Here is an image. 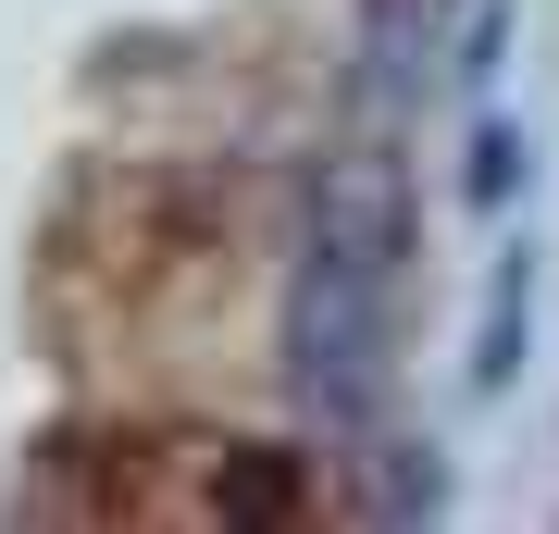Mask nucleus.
<instances>
[{
  "label": "nucleus",
  "instance_id": "obj_2",
  "mask_svg": "<svg viewBox=\"0 0 559 534\" xmlns=\"http://www.w3.org/2000/svg\"><path fill=\"white\" fill-rule=\"evenodd\" d=\"M311 249L360 261V274H399L411 261V175H399V150H323V175H311Z\"/></svg>",
  "mask_w": 559,
  "mask_h": 534
},
{
  "label": "nucleus",
  "instance_id": "obj_1",
  "mask_svg": "<svg viewBox=\"0 0 559 534\" xmlns=\"http://www.w3.org/2000/svg\"><path fill=\"white\" fill-rule=\"evenodd\" d=\"M385 286L399 274H360V261L299 237V274H286V385L323 423V448H373L385 411Z\"/></svg>",
  "mask_w": 559,
  "mask_h": 534
},
{
  "label": "nucleus",
  "instance_id": "obj_5",
  "mask_svg": "<svg viewBox=\"0 0 559 534\" xmlns=\"http://www.w3.org/2000/svg\"><path fill=\"white\" fill-rule=\"evenodd\" d=\"M510 150H522L510 124H485V138H473V199H485V212H498V199H510V175H522Z\"/></svg>",
  "mask_w": 559,
  "mask_h": 534
},
{
  "label": "nucleus",
  "instance_id": "obj_3",
  "mask_svg": "<svg viewBox=\"0 0 559 534\" xmlns=\"http://www.w3.org/2000/svg\"><path fill=\"white\" fill-rule=\"evenodd\" d=\"M436 13H448V0H373L360 50H373V87H385V99L423 87V62H436Z\"/></svg>",
  "mask_w": 559,
  "mask_h": 534
},
{
  "label": "nucleus",
  "instance_id": "obj_4",
  "mask_svg": "<svg viewBox=\"0 0 559 534\" xmlns=\"http://www.w3.org/2000/svg\"><path fill=\"white\" fill-rule=\"evenodd\" d=\"M510 348H522V261L498 274V311H485V348H473V373L498 385V373H510Z\"/></svg>",
  "mask_w": 559,
  "mask_h": 534
}]
</instances>
